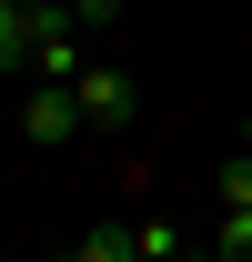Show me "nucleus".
Instances as JSON below:
<instances>
[{
  "label": "nucleus",
  "mask_w": 252,
  "mask_h": 262,
  "mask_svg": "<svg viewBox=\"0 0 252 262\" xmlns=\"http://www.w3.org/2000/svg\"><path fill=\"white\" fill-rule=\"evenodd\" d=\"M71 131H91V121H81V91L31 81V91H20V141H31V151H61Z\"/></svg>",
  "instance_id": "1"
},
{
  "label": "nucleus",
  "mask_w": 252,
  "mask_h": 262,
  "mask_svg": "<svg viewBox=\"0 0 252 262\" xmlns=\"http://www.w3.org/2000/svg\"><path fill=\"white\" fill-rule=\"evenodd\" d=\"M71 91H81V121L91 131H131V111H141V81H131L121 61H91Z\"/></svg>",
  "instance_id": "2"
},
{
  "label": "nucleus",
  "mask_w": 252,
  "mask_h": 262,
  "mask_svg": "<svg viewBox=\"0 0 252 262\" xmlns=\"http://www.w3.org/2000/svg\"><path fill=\"white\" fill-rule=\"evenodd\" d=\"M212 202H222V232H212V252L252 262V151H232V162L212 171Z\"/></svg>",
  "instance_id": "3"
},
{
  "label": "nucleus",
  "mask_w": 252,
  "mask_h": 262,
  "mask_svg": "<svg viewBox=\"0 0 252 262\" xmlns=\"http://www.w3.org/2000/svg\"><path fill=\"white\" fill-rule=\"evenodd\" d=\"M81 71H91V51H81V20H71V10H51V20H40L31 31V81H81Z\"/></svg>",
  "instance_id": "4"
},
{
  "label": "nucleus",
  "mask_w": 252,
  "mask_h": 262,
  "mask_svg": "<svg viewBox=\"0 0 252 262\" xmlns=\"http://www.w3.org/2000/svg\"><path fill=\"white\" fill-rule=\"evenodd\" d=\"M192 242H182V222L172 212H152V222H131V262H182Z\"/></svg>",
  "instance_id": "5"
},
{
  "label": "nucleus",
  "mask_w": 252,
  "mask_h": 262,
  "mask_svg": "<svg viewBox=\"0 0 252 262\" xmlns=\"http://www.w3.org/2000/svg\"><path fill=\"white\" fill-rule=\"evenodd\" d=\"M31 10H10V0H0V71H31Z\"/></svg>",
  "instance_id": "6"
},
{
  "label": "nucleus",
  "mask_w": 252,
  "mask_h": 262,
  "mask_svg": "<svg viewBox=\"0 0 252 262\" xmlns=\"http://www.w3.org/2000/svg\"><path fill=\"white\" fill-rule=\"evenodd\" d=\"M71 20H81V31H111V20H121V0H61Z\"/></svg>",
  "instance_id": "7"
},
{
  "label": "nucleus",
  "mask_w": 252,
  "mask_h": 262,
  "mask_svg": "<svg viewBox=\"0 0 252 262\" xmlns=\"http://www.w3.org/2000/svg\"><path fill=\"white\" fill-rule=\"evenodd\" d=\"M10 10H31V20H51V10H61V0H10Z\"/></svg>",
  "instance_id": "8"
},
{
  "label": "nucleus",
  "mask_w": 252,
  "mask_h": 262,
  "mask_svg": "<svg viewBox=\"0 0 252 262\" xmlns=\"http://www.w3.org/2000/svg\"><path fill=\"white\" fill-rule=\"evenodd\" d=\"M182 262H232V252H182Z\"/></svg>",
  "instance_id": "9"
},
{
  "label": "nucleus",
  "mask_w": 252,
  "mask_h": 262,
  "mask_svg": "<svg viewBox=\"0 0 252 262\" xmlns=\"http://www.w3.org/2000/svg\"><path fill=\"white\" fill-rule=\"evenodd\" d=\"M242 151H252V111H242Z\"/></svg>",
  "instance_id": "10"
}]
</instances>
